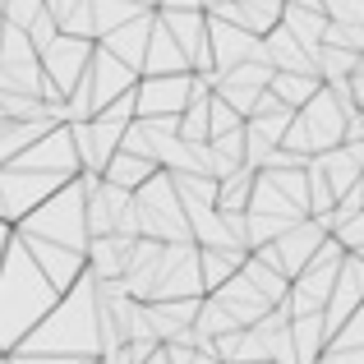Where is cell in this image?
Here are the masks:
<instances>
[{"mask_svg": "<svg viewBox=\"0 0 364 364\" xmlns=\"http://www.w3.org/2000/svg\"><path fill=\"white\" fill-rule=\"evenodd\" d=\"M152 176H157V161L134 157V152H116V157L107 161V185H116V189H139L143 180H152Z\"/></svg>", "mask_w": 364, "mask_h": 364, "instance_id": "obj_1", "label": "cell"}, {"mask_svg": "<svg viewBox=\"0 0 364 364\" xmlns=\"http://www.w3.org/2000/svg\"><path fill=\"white\" fill-rule=\"evenodd\" d=\"M272 97L282 102V107H300V102L314 97V74H272Z\"/></svg>", "mask_w": 364, "mask_h": 364, "instance_id": "obj_2", "label": "cell"}, {"mask_svg": "<svg viewBox=\"0 0 364 364\" xmlns=\"http://www.w3.org/2000/svg\"><path fill=\"white\" fill-rule=\"evenodd\" d=\"M139 107L143 111H171V116H176V111L185 107V79H176V83H171V79H157L148 88V102H139Z\"/></svg>", "mask_w": 364, "mask_h": 364, "instance_id": "obj_3", "label": "cell"}]
</instances>
